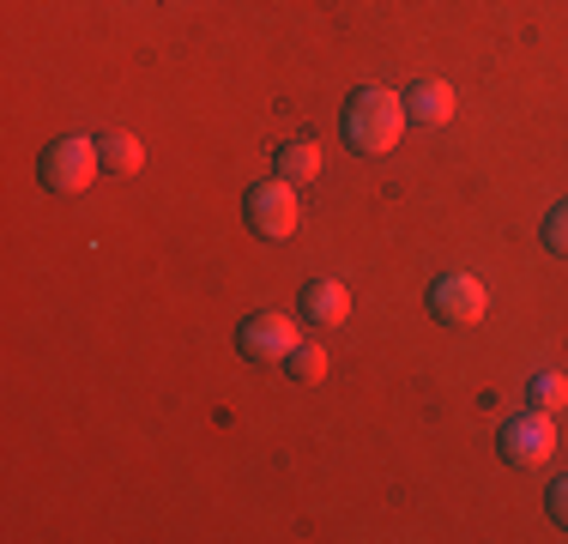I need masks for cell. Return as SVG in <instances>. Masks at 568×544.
Wrapping results in <instances>:
<instances>
[{
  "label": "cell",
  "mask_w": 568,
  "mask_h": 544,
  "mask_svg": "<svg viewBox=\"0 0 568 544\" xmlns=\"http://www.w3.org/2000/svg\"><path fill=\"white\" fill-rule=\"evenodd\" d=\"M405 98L399 91H387V85H363V91H351V103H345V115H339V133H345V145L357 158H382V152H394V145L405 140Z\"/></svg>",
  "instance_id": "6da1fadb"
},
{
  "label": "cell",
  "mask_w": 568,
  "mask_h": 544,
  "mask_svg": "<svg viewBox=\"0 0 568 544\" xmlns=\"http://www.w3.org/2000/svg\"><path fill=\"white\" fill-rule=\"evenodd\" d=\"M98 170H103V152L85 133H61V140H49L43 158H37V182H43L49 194H85V188L98 182Z\"/></svg>",
  "instance_id": "7a4b0ae2"
},
{
  "label": "cell",
  "mask_w": 568,
  "mask_h": 544,
  "mask_svg": "<svg viewBox=\"0 0 568 544\" xmlns=\"http://www.w3.org/2000/svg\"><path fill=\"white\" fill-rule=\"evenodd\" d=\"M303 345V333H296V321L284 315V309H254V315H242L236 326V351L248 363H261V370H284V357Z\"/></svg>",
  "instance_id": "3957f363"
},
{
  "label": "cell",
  "mask_w": 568,
  "mask_h": 544,
  "mask_svg": "<svg viewBox=\"0 0 568 544\" xmlns=\"http://www.w3.org/2000/svg\"><path fill=\"white\" fill-rule=\"evenodd\" d=\"M242 218H248V230L261 242H291L296 236V218H303V212H296V188L278 182V175H273V182H254L248 194H242Z\"/></svg>",
  "instance_id": "277c9868"
},
{
  "label": "cell",
  "mask_w": 568,
  "mask_h": 544,
  "mask_svg": "<svg viewBox=\"0 0 568 544\" xmlns=\"http://www.w3.org/2000/svg\"><path fill=\"white\" fill-rule=\"evenodd\" d=\"M503 460L514 472H532V466H545L550 454H557V424H550V412H538V405H526V412H514L508 424H503Z\"/></svg>",
  "instance_id": "5b68a950"
},
{
  "label": "cell",
  "mask_w": 568,
  "mask_h": 544,
  "mask_svg": "<svg viewBox=\"0 0 568 544\" xmlns=\"http://www.w3.org/2000/svg\"><path fill=\"white\" fill-rule=\"evenodd\" d=\"M484 309H490V291H484V279H471V272H442V279L429 284V315L442 326H478Z\"/></svg>",
  "instance_id": "8992f818"
},
{
  "label": "cell",
  "mask_w": 568,
  "mask_h": 544,
  "mask_svg": "<svg viewBox=\"0 0 568 544\" xmlns=\"http://www.w3.org/2000/svg\"><path fill=\"white\" fill-rule=\"evenodd\" d=\"M296 309H303V321L315 326V333H333V326L351 321V291H345L339 279H308L303 284V303H296Z\"/></svg>",
  "instance_id": "52a82bcc"
},
{
  "label": "cell",
  "mask_w": 568,
  "mask_h": 544,
  "mask_svg": "<svg viewBox=\"0 0 568 544\" xmlns=\"http://www.w3.org/2000/svg\"><path fill=\"white\" fill-rule=\"evenodd\" d=\"M405 115L424 121V128L454 121V85H448V79H417V85L405 91Z\"/></svg>",
  "instance_id": "ba28073f"
},
{
  "label": "cell",
  "mask_w": 568,
  "mask_h": 544,
  "mask_svg": "<svg viewBox=\"0 0 568 544\" xmlns=\"http://www.w3.org/2000/svg\"><path fill=\"white\" fill-rule=\"evenodd\" d=\"M273 175H278V182H291V188H308L321 175V145L315 140H284V145H273Z\"/></svg>",
  "instance_id": "9c48e42d"
},
{
  "label": "cell",
  "mask_w": 568,
  "mask_h": 544,
  "mask_svg": "<svg viewBox=\"0 0 568 544\" xmlns=\"http://www.w3.org/2000/svg\"><path fill=\"white\" fill-rule=\"evenodd\" d=\"M98 152H103V170H110V175H133L145 163V145L133 140V133H103Z\"/></svg>",
  "instance_id": "30bf717a"
},
{
  "label": "cell",
  "mask_w": 568,
  "mask_h": 544,
  "mask_svg": "<svg viewBox=\"0 0 568 544\" xmlns=\"http://www.w3.org/2000/svg\"><path fill=\"white\" fill-rule=\"evenodd\" d=\"M284 375H291L296 387H315V381L327 375V351H321V345H296L291 357H284Z\"/></svg>",
  "instance_id": "8fae6325"
},
{
  "label": "cell",
  "mask_w": 568,
  "mask_h": 544,
  "mask_svg": "<svg viewBox=\"0 0 568 544\" xmlns=\"http://www.w3.org/2000/svg\"><path fill=\"white\" fill-rule=\"evenodd\" d=\"M526 400H532L538 412H557V405H568V375H557V370H538L532 381H526Z\"/></svg>",
  "instance_id": "7c38bea8"
},
{
  "label": "cell",
  "mask_w": 568,
  "mask_h": 544,
  "mask_svg": "<svg viewBox=\"0 0 568 544\" xmlns=\"http://www.w3.org/2000/svg\"><path fill=\"white\" fill-rule=\"evenodd\" d=\"M545 249L557 254V261H568V200H557V206L545 212Z\"/></svg>",
  "instance_id": "4fadbf2b"
},
{
  "label": "cell",
  "mask_w": 568,
  "mask_h": 544,
  "mask_svg": "<svg viewBox=\"0 0 568 544\" xmlns=\"http://www.w3.org/2000/svg\"><path fill=\"white\" fill-rule=\"evenodd\" d=\"M545 508H550V521H557L562 533H568V472H562V478H550V490H545Z\"/></svg>",
  "instance_id": "5bb4252c"
}]
</instances>
